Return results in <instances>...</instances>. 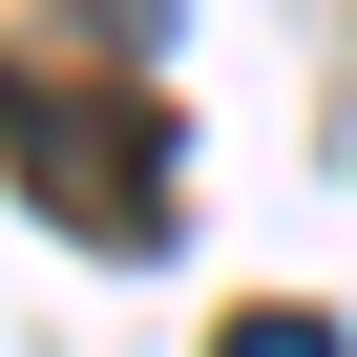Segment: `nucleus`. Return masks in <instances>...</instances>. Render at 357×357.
Masks as SVG:
<instances>
[{"label":"nucleus","instance_id":"1","mask_svg":"<svg viewBox=\"0 0 357 357\" xmlns=\"http://www.w3.org/2000/svg\"><path fill=\"white\" fill-rule=\"evenodd\" d=\"M0 147L63 190V231H84V252H147V231H168V126H147V105H105V84H43V63H22V84H0Z\"/></svg>","mask_w":357,"mask_h":357},{"label":"nucleus","instance_id":"2","mask_svg":"<svg viewBox=\"0 0 357 357\" xmlns=\"http://www.w3.org/2000/svg\"><path fill=\"white\" fill-rule=\"evenodd\" d=\"M231 357H336V315H231Z\"/></svg>","mask_w":357,"mask_h":357}]
</instances>
